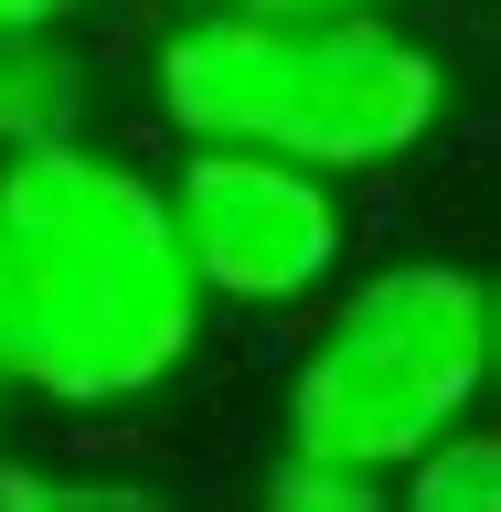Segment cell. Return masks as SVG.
<instances>
[{"label":"cell","instance_id":"obj_8","mask_svg":"<svg viewBox=\"0 0 501 512\" xmlns=\"http://www.w3.org/2000/svg\"><path fill=\"white\" fill-rule=\"evenodd\" d=\"M0 502H11V512H150V480H118V470H43V459H0Z\"/></svg>","mask_w":501,"mask_h":512},{"label":"cell","instance_id":"obj_6","mask_svg":"<svg viewBox=\"0 0 501 512\" xmlns=\"http://www.w3.org/2000/svg\"><path fill=\"white\" fill-rule=\"evenodd\" d=\"M395 491H406L416 512H501V438L480 416H459V427H438V438L395 470Z\"/></svg>","mask_w":501,"mask_h":512},{"label":"cell","instance_id":"obj_2","mask_svg":"<svg viewBox=\"0 0 501 512\" xmlns=\"http://www.w3.org/2000/svg\"><path fill=\"white\" fill-rule=\"evenodd\" d=\"M150 107L171 139H246L374 182L416 160L459 107V75L395 11H278V0H203L160 32Z\"/></svg>","mask_w":501,"mask_h":512},{"label":"cell","instance_id":"obj_4","mask_svg":"<svg viewBox=\"0 0 501 512\" xmlns=\"http://www.w3.org/2000/svg\"><path fill=\"white\" fill-rule=\"evenodd\" d=\"M160 192H171V235H182L214 310L278 320V310H310L352 267V203H342L352 182H331V171H310L288 150L182 139V171Z\"/></svg>","mask_w":501,"mask_h":512},{"label":"cell","instance_id":"obj_11","mask_svg":"<svg viewBox=\"0 0 501 512\" xmlns=\"http://www.w3.org/2000/svg\"><path fill=\"white\" fill-rule=\"evenodd\" d=\"M0 459H11V384H0Z\"/></svg>","mask_w":501,"mask_h":512},{"label":"cell","instance_id":"obj_1","mask_svg":"<svg viewBox=\"0 0 501 512\" xmlns=\"http://www.w3.org/2000/svg\"><path fill=\"white\" fill-rule=\"evenodd\" d=\"M214 299L171 192L128 150L54 128L0 150V384L54 416H118L192 374Z\"/></svg>","mask_w":501,"mask_h":512},{"label":"cell","instance_id":"obj_9","mask_svg":"<svg viewBox=\"0 0 501 512\" xmlns=\"http://www.w3.org/2000/svg\"><path fill=\"white\" fill-rule=\"evenodd\" d=\"M86 0H0V32H32V22H75Z\"/></svg>","mask_w":501,"mask_h":512},{"label":"cell","instance_id":"obj_3","mask_svg":"<svg viewBox=\"0 0 501 512\" xmlns=\"http://www.w3.org/2000/svg\"><path fill=\"white\" fill-rule=\"evenodd\" d=\"M310 310L320 320L278 395V427L299 448L395 480L438 427L480 416L501 363V299L470 256H384L363 278L342 267Z\"/></svg>","mask_w":501,"mask_h":512},{"label":"cell","instance_id":"obj_5","mask_svg":"<svg viewBox=\"0 0 501 512\" xmlns=\"http://www.w3.org/2000/svg\"><path fill=\"white\" fill-rule=\"evenodd\" d=\"M86 54L64 22H32V32H0V150L22 139H54V128H86Z\"/></svg>","mask_w":501,"mask_h":512},{"label":"cell","instance_id":"obj_7","mask_svg":"<svg viewBox=\"0 0 501 512\" xmlns=\"http://www.w3.org/2000/svg\"><path fill=\"white\" fill-rule=\"evenodd\" d=\"M256 491H267L278 512H374L395 480H384V470H352V459H331V448H299V438H288L278 459H267V480H256Z\"/></svg>","mask_w":501,"mask_h":512},{"label":"cell","instance_id":"obj_10","mask_svg":"<svg viewBox=\"0 0 501 512\" xmlns=\"http://www.w3.org/2000/svg\"><path fill=\"white\" fill-rule=\"evenodd\" d=\"M278 11H395V0H278Z\"/></svg>","mask_w":501,"mask_h":512}]
</instances>
